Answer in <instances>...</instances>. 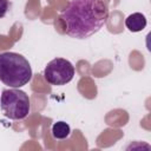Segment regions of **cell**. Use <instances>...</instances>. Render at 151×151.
Here are the masks:
<instances>
[{
	"label": "cell",
	"instance_id": "1",
	"mask_svg": "<svg viewBox=\"0 0 151 151\" xmlns=\"http://www.w3.org/2000/svg\"><path fill=\"white\" fill-rule=\"evenodd\" d=\"M109 9L104 0H71L60 13L64 33L71 38L86 39L106 24Z\"/></svg>",
	"mask_w": 151,
	"mask_h": 151
},
{
	"label": "cell",
	"instance_id": "2",
	"mask_svg": "<svg viewBox=\"0 0 151 151\" xmlns=\"http://www.w3.org/2000/svg\"><path fill=\"white\" fill-rule=\"evenodd\" d=\"M32 68L28 60L15 52L0 53V80L13 88L26 85L32 79Z\"/></svg>",
	"mask_w": 151,
	"mask_h": 151
},
{
	"label": "cell",
	"instance_id": "3",
	"mask_svg": "<svg viewBox=\"0 0 151 151\" xmlns=\"http://www.w3.org/2000/svg\"><path fill=\"white\" fill-rule=\"evenodd\" d=\"M0 107L5 117L12 120H20L29 113V97L19 88L4 90L0 99Z\"/></svg>",
	"mask_w": 151,
	"mask_h": 151
},
{
	"label": "cell",
	"instance_id": "4",
	"mask_svg": "<svg viewBox=\"0 0 151 151\" xmlns=\"http://www.w3.org/2000/svg\"><path fill=\"white\" fill-rule=\"evenodd\" d=\"M74 76V67L67 59L64 58H55L51 60L45 70L44 77L45 80L54 86H63L70 83Z\"/></svg>",
	"mask_w": 151,
	"mask_h": 151
},
{
	"label": "cell",
	"instance_id": "5",
	"mask_svg": "<svg viewBox=\"0 0 151 151\" xmlns=\"http://www.w3.org/2000/svg\"><path fill=\"white\" fill-rule=\"evenodd\" d=\"M125 26L131 32H140L146 27V18L139 12L132 13L125 19Z\"/></svg>",
	"mask_w": 151,
	"mask_h": 151
},
{
	"label": "cell",
	"instance_id": "6",
	"mask_svg": "<svg viewBox=\"0 0 151 151\" xmlns=\"http://www.w3.org/2000/svg\"><path fill=\"white\" fill-rule=\"evenodd\" d=\"M71 133V127L65 122H57L52 125V136L54 139H66Z\"/></svg>",
	"mask_w": 151,
	"mask_h": 151
},
{
	"label": "cell",
	"instance_id": "7",
	"mask_svg": "<svg viewBox=\"0 0 151 151\" xmlns=\"http://www.w3.org/2000/svg\"><path fill=\"white\" fill-rule=\"evenodd\" d=\"M9 1L8 0H0V19L4 18L8 11Z\"/></svg>",
	"mask_w": 151,
	"mask_h": 151
}]
</instances>
